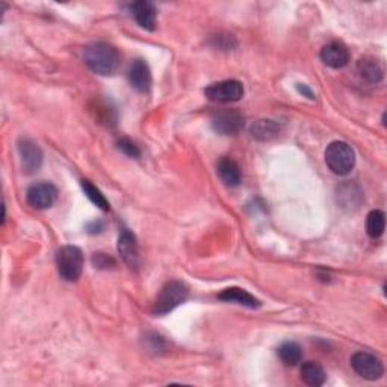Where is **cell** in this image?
<instances>
[{
    "instance_id": "obj_1",
    "label": "cell",
    "mask_w": 387,
    "mask_h": 387,
    "mask_svg": "<svg viewBox=\"0 0 387 387\" xmlns=\"http://www.w3.org/2000/svg\"><path fill=\"white\" fill-rule=\"evenodd\" d=\"M84 61L96 74L112 76L120 68L121 55L117 47L108 43H93L85 47Z\"/></svg>"
},
{
    "instance_id": "obj_2",
    "label": "cell",
    "mask_w": 387,
    "mask_h": 387,
    "mask_svg": "<svg viewBox=\"0 0 387 387\" xmlns=\"http://www.w3.org/2000/svg\"><path fill=\"white\" fill-rule=\"evenodd\" d=\"M325 164L337 176H347L356 165V153L344 141H333L325 150Z\"/></svg>"
},
{
    "instance_id": "obj_3",
    "label": "cell",
    "mask_w": 387,
    "mask_h": 387,
    "mask_svg": "<svg viewBox=\"0 0 387 387\" xmlns=\"http://www.w3.org/2000/svg\"><path fill=\"white\" fill-rule=\"evenodd\" d=\"M189 297V291L181 281H168L159 292L153 304V313L156 316H164L173 312L176 307L184 304Z\"/></svg>"
},
{
    "instance_id": "obj_4",
    "label": "cell",
    "mask_w": 387,
    "mask_h": 387,
    "mask_svg": "<svg viewBox=\"0 0 387 387\" xmlns=\"http://www.w3.org/2000/svg\"><path fill=\"white\" fill-rule=\"evenodd\" d=\"M56 268L61 279L65 281H76L82 276L84 253L74 245H64L56 253Z\"/></svg>"
},
{
    "instance_id": "obj_5",
    "label": "cell",
    "mask_w": 387,
    "mask_h": 387,
    "mask_svg": "<svg viewBox=\"0 0 387 387\" xmlns=\"http://www.w3.org/2000/svg\"><path fill=\"white\" fill-rule=\"evenodd\" d=\"M351 366L361 378L375 381L383 377L384 366L378 357H375L371 352L357 351L351 357Z\"/></svg>"
},
{
    "instance_id": "obj_6",
    "label": "cell",
    "mask_w": 387,
    "mask_h": 387,
    "mask_svg": "<svg viewBox=\"0 0 387 387\" xmlns=\"http://www.w3.org/2000/svg\"><path fill=\"white\" fill-rule=\"evenodd\" d=\"M204 94L212 101H220V103H232V101H239L244 97V85L229 79V81H221L209 85L204 89Z\"/></svg>"
},
{
    "instance_id": "obj_7",
    "label": "cell",
    "mask_w": 387,
    "mask_h": 387,
    "mask_svg": "<svg viewBox=\"0 0 387 387\" xmlns=\"http://www.w3.org/2000/svg\"><path fill=\"white\" fill-rule=\"evenodd\" d=\"M245 126V118L236 109H225L215 113L212 118V128L216 133L224 136H236Z\"/></svg>"
},
{
    "instance_id": "obj_8",
    "label": "cell",
    "mask_w": 387,
    "mask_h": 387,
    "mask_svg": "<svg viewBox=\"0 0 387 387\" xmlns=\"http://www.w3.org/2000/svg\"><path fill=\"white\" fill-rule=\"evenodd\" d=\"M58 198V189L49 181L30 185L26 191V200L33 209H49Z\"/></svg>"
},
{
    "instance_id": "obj_9",
    "label": "cell",
    "mask_w": 387,
    "mask_h": 387,
    "mask_svg": "<svg viewBox=\"0 0 387 387\" xmlns=\"http://www.w3.org/2000/svg\"><path fill=\"white\" fill-rule=\"evenodd\" d=\"M17 149L23 172L26 174L37 173L43 165V152L40 147L32 140L21 138L17 144Z\"/></svg>"
},
{
    "instance_id": "obj_10",
    "label": "cell",
    "mask_w": 387,
    "mask_h": 387,
    "mask_svg": "<svg viewBox=\"0 0 387 387\" xmlns=\"http://www.w3.org/2000/svg\"><path fill=\"white\" fill-rule=\"evenodd\" d=\"M321 61L327 67L339 70V68H344L349 62V50L344 43L332 41L322 47Z\"/></svg>"
},
{
    "instance_id": "obj_11",
    "label": "cell",
    "mask_w": 387,
    "mask_h": 387,
    "mask_svg": "<svg viewBox=\"0 0 387 387\" xmlns=\"http://www.w3.org/2000/svg\"><path fill=\"white\" fill-rule=\"evenodd\" d=\"M129 11L132 17L138 25L145 29L153 32L156 29L157 23V11L156 6L152 2H147V0H140V2H133L129 6Z\"/></svg>"
},
{
    "instance_id": "obj_12",
    "label": "cell",
    "mask_w": 387,
    "mask_h": 387,
    "mask_svg": "<svg viewBox=\"0 0 387 387\" xmlns=\"http://www.w3.org/2000/svg\"><path fill=\"white\" fill-rule=\"evenodd\" d=\"M118 253L121 254L124 264L130 269H136L140 267V252L136 237L128 229H123L118 237Z\"/></svg>"
},
{
    "instance_id": "obj_13",
    "label": "cell",
    "mask_w": 387,
    "mask_h": 387,
    "mask_svg": "<svg viewBox=\"0 0 387 387\" xmlns=\"http://www.w3.org/2000/svg\"><path fill=\"white\" fill-rule=\"evenodd\" d=\"M129 82L133 89L138 91V93H147L152 85V72L150 67L144 60H135L128 72Z\"/></svg>"
},
{
    "instance_id": "obj_14",
    "label": "cell",
    "mask_w": 387,
    "mask_h": 387,
    "mask_svg": "<svg viewBox=\"0 0 387 387\" xmlns=\"http://www.w3.org/2000/svg\"><path fill=\"white\" fill-rule=\"evenodd\" d=\"M216 173H218L221 181L225 186L236 188V186L241 185V181H242L241 167H239L230 157L221 159L218 165H216Z\"/></svg>"
},
{
    "instance_id": "obj_15",
    "label": "cell",
    "mask_w": 387,
    "mask_h": 387,
    "mask_svg": "<svg viewBox=\"0 0 387 387\" xmlns=\"http://www.w3.org/2000/svg\"><path fill=\"white\" fill-rule=\"evenodd\" d=\"M218 298L221 301H225V303H235V304H239V305L248 307V309H259V307L262 305V303L254 297V295H252V293L247 292L245 289H241V288L224 289L218 295Z\"/></svg>"
},
{
    "instance_id": "obj_16",
    "label": "cell",
    "mask_w": 387,
    "mask_h": 387,
    "mask_svg": "<svg viewBox=\"0 0 387 387\" xmlns=\"http://www.w3.org/2000/svg\"><path fill=\"white\" fill-rule=\"evenodd\" d=\"M357 72L368 84H380L384 77L381 62L372 56H365L357 62Z\"/></svg>"
},
{
    "instance_id": "obj_17",
    "label": "cell",
    "mask_w": 387,
    "mask_h": 387,
    "mask_svg": "<svg viewBox=\"0 0 387 387\" xmlns=\"http://www.w3.org/2000/svg\"><path fill=\"white\" fill-rule=\"evenodd\" d=\"M281 132V124L274 120H259L252 126L253 138L259 141L274 140Z\"/></svg>"
},
{
    "instance_id": "obj_18",
    "label": "cell",
    "mask_w": 387,
    "mask_h": 387,
    "mask_svg": "<svg viewBox=\"0 0 387 387\" xmlns=\"http://www.w3.org/2000/svg\"><path fill=\"white\" fill-rule=\"evenodd\" d=\"M300 372H301V380L307 386L318 387V386H322L325 383V380H327L325 371L315 361L303 363Z\"/></svg>"
},
{
    "instance_id": "obj_19",
    "label": "cell",
    "mask_w": 387,
    "mask_h": 387,
    "mask_svg": "<svg viewBox=\"0 0 387 387\" xmlns=\"http://www.w3.org/2000/svg\"><path fill=\"white\" fill-rule=\"evenodd\" d=\"M279 357L286 366H297L303 359V349L295 342H284L279 348Z\"/></svg>"
},
{
    "instance_id": "obj_20",
    "label": "cell",
    "mask_w": 387,
    "mask_h": 387,
    "mask_svg": "<svg viewBox=\"0 0 387 387\" xmlns=\"http://www.w3.org/2000/svg\"><path fill=\"white\" fill-rule=\"evenodd\" d=\"M386 229V215L383 211H372L366 216V233L377 239L384 233Z\"/></svg>"
},
{
    "instance_id": "obj_21",
    "label": "cell",
    "mask_w": 387,
    "mask_h": 387,
    "mask_svg": "<svg viewBox=\"0 0 387 387\" xmlns=\"http://www.w3.org/2000/svg\"><path fill=\"white\" fill-rule=\"evenodd\" d=\"M81 186L91 203L96 204V206L101 211H105V212L109 211V208H111L109 201L106 200V197L103 196V194H101V191L99 188H96L89 180H81Z\"/></svg>"
},
{
    "instance_id": "obj_22",
    "label": "cell",
    "mask_w": 387,
    "mask_h": 387,
    "mask_svg": "<svg viewBox=\"0 0 387 387\" xmlns=\"http://www.w3.org/2000/svg\"><path fill=\"white\" fill-rule=\"evenodd\" d=\"M117 147H118V150H120L121 153H124V155L129 156V157H140V156H141L140 147L136 145V144H135L132 140H129V138H121V140H118Z\"/></svg>"
},
{
    "instance_id": "obj_23",
    "label": "cell",
    "mask_w": 387,
    "mask_h": 387,
    "mask_svg": "<svg viewBox=\"0 0 387 387\" xmlns=\"http://www.w3.org/2000/svg\"><path fill=\"white\" fill-rule=\"evenodd\" d=\"M93 265L99 269H109L116 267V260L105 253H96L93 256Z\"/></svg>"
},
{
    "instance_id": "obj_24",
    "label": "cell",
    "mask_w": 387,
    "mask_h": 387,
    "mask_svg": "<svg viewBox=\"0 0 387 387\" xmlns=\"http://www.w3.org/2000/svg\"><path fill=\"white\" fill-rule=\"evenodd\" d=\"M103 229H105V224H103V221H93V223H89L88 225H86V232L88 233H91V235H96V233H101V232H103Z\"/></svg>"
},
{
    "instance_id": "obj_25",
    "label": "cell",
    "mask_w": 387,
    "mask_h": 387,
    "mask_svg": "<svg viewBox=\"0 0 387 387\" xmlns=\"http://www.w3.org/2000/svg\"><path fill=\"white\" fill-rule=\"evenodd\" d=\"M297 89H298V93L303 94L304 97L307 99H310V100H315V94H313V91L307 86V85H303V84H298L297 85Z\"/></svg>"
}]
</instances>
